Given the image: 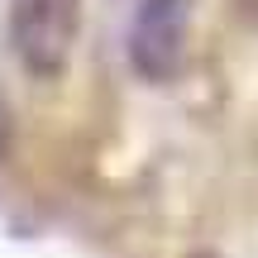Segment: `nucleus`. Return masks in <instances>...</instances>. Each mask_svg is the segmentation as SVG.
Segmentation results:
<instances>
[{
    "instance_id": "nucleus-1",
    "label": "nucleus",
    "mask_w": 258,
    "mask_h": 258,
    "mask_svg": "<svg viewBox=\"0 0 258 258\" xmlns=\"http://www.w3.org/2000/svg\"><path fill=\"white\" fill-rule=\"evenodd\" d=\"M82 0H15L10 10V38L19 62L34 77H57L72 57Z\"/></svg>"
},
{
    "instance_id": "nucleus-2",
    "label": "nucleus",
    "mask_w": 258,
    "mask_h": 258,
    "mask_svg": "<svg viewBox=\"0 0 258 258\" xmlns=\"http://www.w3.org/2000/svg\"><path fill=\"white\" fill-rule=\"evenodd\" d=\"M186 53V0H144L129 29V62L144 82H172Z\"/></svg>"
},
{
    "instance_id": "nucleus-3",
    "label": "nucleus",
    "mask_w": 258,
    "mask_h": 258,
    "mask_svg": "<svg viewBox=\"0 0 258 258\" xmlns=\"http://www.w3.org/2000/svg\"><path fill=\"white\" fill-rule=\"evenodd\" d=\"M10 139H15V115H10V101H5V91H0V153L10 148Z\"/></svg>"
},
{
    "instance_id": "nucleus-4",
    "label": "nucleus",
    "mask_w": 258,
    "mask_h": 258,
    "mask_svg": "<svg viewBox=\"0 0 258 258\" xmlns=\"http://www.w3.org/2000/svg\"><path fill=\"white\" fill-rule=\"evenodd\" d=\"M239 5H244V10H249V15H258V0H239Z\"/></svg>"
}]
</instances>
